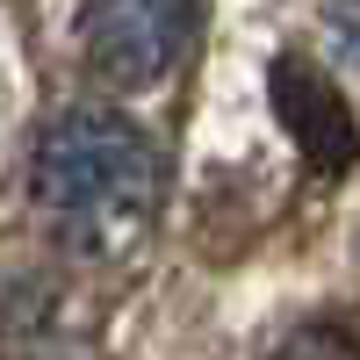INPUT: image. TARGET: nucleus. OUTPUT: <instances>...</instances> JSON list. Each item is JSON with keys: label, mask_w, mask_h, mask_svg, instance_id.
<instances>
[{"label": "nucleus", "mask_w": 360, "mask_h": 360, "mask_svg": "<svg viewBox=\"0 0 360 360\" xmlns=\"http://www.w3.org/2000/svg\"><path fill=\"white\" fill-rule=\"evenodd\" d=\"M37 209L79 245H123L159 209V152L115 108H65L37 137Z\"/></svg>", "instance_id": "1"}, {"label": "nucleus", "mask_w": 360, "mask_h": 360, "mask_svg": "<svg viewBox=\"0 0 360 360\" xmlns=\"http://www.w3.org/2000/svg\"><path fill=\"white\" fill-rule=\"evenodd\" d=\"M339 37H346V58H360V0H339Z\"/></svg>", "instance_id": "5"}, {"label": "nucleus", "mask_w": 360, "mask_h": 360, "mask_svg": "<svg viewBox=\"0 0 360 360\" xmlns=\"http://www.w3.org/2000/svg\"><path fill=\"white\" fill-rule=\"evenodd\" d=\"M266 94H274L281 130L295 137V152H303L317 173H346V166L360 159V123H353V108H346V94L310 65V58H274Z\"/></svg>", "instance_id": "3"}, {"label": "nucleus", "mask_w": 360, "mask_h": 360, "mask_svg": "<svg viewBox=\"0 0 360 360\" xmlns=\"http://www.w3.org/2000/svg\"><path fill=\"white\" fill-rule=\"evenodd\" d=\"M180 37H188V0H94L86 8V65H94L108 86H152Z\"/></svg>", "instance_id": "2"}, {"label": "nucleus", "mask_w": 360, "mask_h": 360, "mask_svg": "<svg viewBox=\"0 0 360 360\" xmlns=\"http://www.w3.org/2000/svg\"><path fill=\"white\" fill-rule=\"evenodd\" d=\"M274 360H360V346H353V339H339V332H295Z\"/></svg>", "instance_id": "4"}]
</instances>
